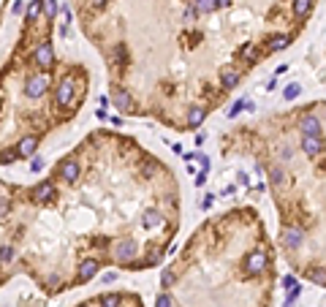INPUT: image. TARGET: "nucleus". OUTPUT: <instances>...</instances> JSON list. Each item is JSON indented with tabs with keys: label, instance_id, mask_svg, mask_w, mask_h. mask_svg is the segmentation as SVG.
Here are the masks:
<instances>
[{
	"label": "nucleus",
	"instance_id": "f257e3e1",
	"mask_svg": "<svg viewBox=\"0 0 326 307\" xmlns=\"http://www.w3.org/2000/svg\"><path fill=\"white\" fill-rule=\"evenodd\" d=\"M46 87H49V77H46V74H36V77L27 79L25 92H27L30 98H41V95L46 92Z\"/></svg>",
	"mask_w": 326,
	"mask_h": 307
},
{
	"label": "nucleus",
	"instance_id": "f03ea898",
	"mask_svg": "<svg viewBox=\"0 0 326 307\" xmlns=\"http://www.w3.org/2000/svg\"><path fill=\"white\" fill-rule=\"evenodd\" d=\"M266 264H269L266 253L264 250H253L247 256V261H244V269H247V275H261V272L266 269Z\"/></svg>",
	"mask_w": 326,
	"mask_h": 307
},
{
	"label": "nucleus",
	"instance_id": "7ed1b4c3",
	"mask_svg": "<svg viewBox=\"0 0 326 307\" xmlns=\"http://www.w3.org/2000/svg\"><path fill=\"white\" fill-rule=\"evenodd\" d=\"M302 150H305V155H310V158H316V155H321L326 150V142L321 133H316V136H302Z\"/></svg>",
	"mask_w": 326,
	"mask_h": 307
},
{
	"label": "nucleus",
	"instance_id": "20e7f679",
	"mask_svg": "<svg viewBox=\"0 0 326 307\" xmlns=\"http://www.w3.org/2000/svg\"><path fill=\"white\" fill-rule=\"evenodd\" d=\"M36 63H38L41 68H49L52 63H55V46H52L49 41H44V44L36 46Z\"/></svg>",
	"mask_w": 326,
	"mask_h": 307
},
{
	"label": "nucleus",
	"instance_id": "39448f33",
	"mask_svg": "<svg viewBox=\"0 0 326 307\" xmlns=\"http://www.w3.org/2000/svg\"><path fill=\"white\" fill-rule=\"evenodd\" d=\"M71 101H74V79L66 77L57 84V103L60 106H71Z\"/></svg>",
	"mask_w": 326,
	"mask_h": 307
},
{
	"label": "nucleus",
	"instance_id": "423d86ee",
	"mask_svg": "<svg viewBox=\"0 0 326 307\" xmlns=\"http://www.w3.org/2000/svg\"><path fill=\"white\" fill-rule=\"evenodd\" d=\"M133 256H136V242L122 239V242L114 245V258H117V261H131Z\"/></svg>",
	"mask_w": 326,
	"mask_h": 307
},
{
	"label": "nucleus",
	"instance_id": "0eeeda50",
	"mask_svg": "<svg viewBox=\"0 0 326 307\" xmlns=\"http://www.w3.org/2000/svg\"><path fill=\"white\" fill-rule=\"evenodd\" d=\"M95 275H98V261H95V258H84V261L79 264L77 280H79V283H87V280H92Z\"/></svg>",
	"mask_w": 326,
	"mask_h": 307
},
{
	"label": "nucleus",
	"instance_id": "6e6552de",
	"mask_svg": "<svg viewBox=\"0 0 326 307\" xmlns=\"http://www.w3.org/2000/svg\"><path fill=\"white\" fill-rule=\"evenodd\" d=\"M57 174H60L63 179H66V182H77V177H79V163L77 160H63L60 166H57Z\"/></svg>",
	"mask_w": 326,
	"mask_h": 307
},
{
	"label": "nucleus",
	"instance_id": "1a4fd4ad",
	"mask_svg": "<svg viewBox=\"0 0 326 307\" xmlns=\"http://www.w3.org/2000/svg\"><path fill=\"white\" fill-rule=\"evenodd\" d=\"M283 242L288 247H299L302 242H305V231L296 229V226H285V229H283Z\"/></svg>",
	"mask_w": 326,
	"mask_h": 307
},
{
	"label": "nucleus",
	"instance_id": "9d476101",
	"mask_svg": "<svg viewBox=\"0 0 326 307\" xmlns=\"http://www.w3.org/2000/svg\"><path fill=\"white\" fill-rule=\"evenodd\" d=\"M55 193H57V190H55V185H52V182H38L36 188H33V199L41 201V204L52 201V199H55Z\"/></svg>",
	"mask_w": 326,
	"mask_h": 307
},
{
	"label": "nucleus",
	"instance_id": "9b49d317",
	"mask_svg": "<svg viewBox=\"0 0 326 307\" xmlns=\"http://www.w3.org/2000/svg\"><path fill=\"white\" fill-rule=\"evenodd\" d=\"M299 128H302L305 136H316V133H321V120H318L316 114H305L302 123H299Z\"/></svg>",
	"mask_w": 326,
	"mask_h": 307
},
{
	"label": "nucleus",
	"instance_id": "f8f14e48",
	"mask_svg": "<svg viewBox=\"0 0 326 307\" xmlns=\"http://www.w3.org/2000/svg\"><path fill=\"white\" fill-rule=\"evenodd\" d=\"M36 147H38V139L36 136H25L19 144H16V153H19V158H33Z\"/></svg>",
	"mask_w": 326,
	"mask_h": 307
},
{
	"label": "nucleus",
	"instance_id": "ddd939ff",
	"mask_svg": "<svg viewBox=\"0 0 326 307\" xmlns=\"http://www.w3.org/2000/svg\"><path fill=\"white\" fill-rule=\"evenodd\" d=\"M220 82H223L226 90L237 87V82H240V71H237V68H223V71H220Z\"/></svg>",
	"mask_w": 326,
	"mask_h": 307
},
{
	"label": "nucleus",
	"instance_id": "4468645a",
	"mask_svg": "<svg viewBox=\"0 0 326 307\" xmlns=\"http://www.w3.org/2000/svg\"><path fill=\"white\" fill-rule=\"evenodd\" d=\"M204 117H207V109L204 106H190L188 109V125L190 128H199V125L204 123Z\"/></svg>",
	"mask_w": 326,
	"mask_h": 307
},
{
	"label": "nucleus",
	"instance_id": "2eb2a0df",
	"mask_svg": "<svg viewBox=\"0 0 326 307\" xmlns=\"http://www.w3.org/2000/svg\"><path fill=\"white\" fill-rule=\"evenodd\" d=\"M142 223L147 226V229H158V226L163 223V215H161L158 210H147V212L142 215Z\"/></svg>",
	"mask_w": 326,
	"mask_h": 307
},
{
	"label": "nucleus",
	"instance_id": "dca6fc26",
	"mask_svg": "<svg viewBox=\"0 0 326 307\" xmlns=\"http://www.w3.org/2000/svg\"><path fill=\"white\" fill-rule=\"evenodd\" d=\"M307 280L316 283V286H326V269L324 266H310L307 269Z\"/></svg>",
	"mask_w": 326,
	"mask_h": 307
},
{
	"label": "nucleus",
	"instance_id": "f3484780",
	"mask_svg": "<svg viewBox=\"0 0 326 307\" xmlns=\"http://www.w3.org/2000/svg\"><path fill=\"white\" fill-rule=\"evenodd\" d=\"M114 103H117V109H120V112H128V109L133 106L131 92H128V90H117V95H114Z\"/></svg>",
	"mask_w": 326,
	"mask_h": 307
},
{
	"label": "nucleus",
	"instance_id": "a211bd4d",
	"mask_svg": "<svg viewBox=\"0 0 326 307\" xmlns=\"http://www.w3.org/2000/svg\"><path fill=\"white\" fill-rule=\"evenodd\" d=\"M288 44H291V36H285V33H277V36L269 38V49L272 52H283Z\"/></svg>",
	"mask_w": 326,
	"mask_h": 307
},
{
	"label": "nucleus",
	"instance_id": "6ab92c4d",
	"mask_svg": "<svg viewBox=\"0 0 326 307\" xmlns=\"http://www.w3.org/2000/svg\"><path fill=\"white\" fill-rule=\"evenodd\" d=\"M313 8V0H294V16L296 19H305Z\"/></svg>",
	"mask_w": 326,
	"mask_h": 307
},
{
	"label": "nucleus",
	"instance_id": "aec40b11",
	"mask_svg": "<svg viewBox=\"0 0 326 307\" xmlns=\"http://www.w3.org/2000/svg\"><path fill=\"white\" fill-rule=\"evenodd\" d=\"M240 57H242V60H247V63H255V60H258V49H255L253 44H244L242 49H240Z\"/></svg>",
	"mask_w": 326,
	"mask_h": 307
},
{
	"label": "nucleus",
	"instance_id": "412c9836",
	"mask_svg": "<svg viewBox=\"0 0 326 307\" xmlns=\"http://www.w3.org/2000/svg\"><path fill=\"white\" fill-rule=\"evenodd\" d=\"M215 8H218V0H196V11L199 14H209Z\"/></svg>",
	"mask_w": 326,
	"mask_h": 307
},
{
	"label": "nucleus",
	"instance_id": "4be33fe9",
	"mask_svg": "<svg viewBox=\"0 0 326 307\" xmlns=\"http://www.w3.org/2000/svg\"><path fill=\"white\" fill-rule=\"evenodd\" d=\"M41 11H44L49 19H55V14H57V0H41Z\"/></svg>",
	"mask_w": 326,
	"mask_h": 307
},
{
	"label": "nucleus",
	"instance_id": "5701e85b",
	"mask_svg": "<svg viewBox=\"0 0 326 307\" xmlns=\"http://www.w3.org/2000/svg\"><path fill=\"white\" fill-rule=\"evenodd\" d=\"M101 307H120V294H103Z\"/></svg>",
	"mask_w": 326,
	"mask_h": 307
},
{
	"label": "nucleus",
	"instance_id": "b1692460",
	"mask_svg": "<svg viewBox=\"0 0 326 307\" xmlns=\"http://www.w3.org/2000/svg\"><path fill=\"white\" fill-rule=\"evenodd\" d=\"M272 185H275V188H283V185H285V171L283 169H272Z\"/></svg>",
	"mask_w": 326,
	"mask_h": 307
},
{
	"label": "nucleus",
	"instance_id": "393cba45",
	"mask_svg": "<svg viewBox=\"0 0 326 307\" xmlns=\"http://www.w3.org/2000/svg\"><path fill=\"white\" fill-rule=\"evenodd\" d=\"M38 11H41V0H33V3L30 5H27V19H36V16H38Z\"/></svg>",
	"mask_w": 326,
	"mask_h": 307
},
{
	"label": "nucleus",
	"instance_id": "a878e982",
	"mask_svg": "<svg viewBox=\"0 0 326 307\" xmlns=\"http://www.w3.org/2000/svg\"><path fill=\"white\" fill-rule=\"evenodd\" d=\"M299 84H288V87H285V92H283V95H285V101H294V98L296 95H299Z\"/></svg>",
	"mask_w": 326,
	"mask_h": 307
},
{
	"label": "nucleus",
	"instance_id": "bb28decb",
	"mask_svg": "<svg viewBox=\"0 0 326 307\" xmlns=\"http://www.w3.org/2000/svg\"><path fill=\"white\" fill-rule=\"evenodd\" d=\"M299 294H302V288H299V286H294V288H291V291H288V299H285V307H291V305H294L296 299H299Z\"/></svg>",
	"mask_w": 326,
	"mask_h": 307
},
{
	"label": "nucleus",
	"instance_id": "cd10ccee",
	"mask_svg": "<svg viewBox=\"0 0 326 307\" xmlns=\"http://www.w3.org/2000/svg\"><path fill=\"white\" fill-rule=\"evenodd\" d=\"M155 305H158V307H177V305H174V299L168 297V294H161V297H158V302H155Z\"/></svg>",
	"mask_w": 326,
	"mask_h": 307
},
{
	"label": "nucleus",
	"instance_id": "c85d7f7f",
	"mask_svg": "<svg viewBox=\"0 0 326 307\" xmlns=\"http://www.w3.org/2000/svg\"><path fill=\"white\" fill-rule=\"evenodd\" d=\"M8 258H14V247L3 245V247H0V261H8Z\"/></svg>",
	"mask_w": 326,
	"mask_h": 307
},
{
	"label": "nucleus",
	"instance_id": "c756f323",
	"mask_svg": "<svg viewBox=\"0 0 326 307\" xmlns=\"http://www.w3.org/2000/svg\"><path fill=\"white\" fill-rule=\"evenodd\" d=\"M174 283V272L171 269H163V275H161V286H171Z\"/></svg>",
	"mask_w": 326,
	"mask_h": 307
},
{
	"label": "nucleus",
	"instance_id": "7c9ffc66",
	"mask_svg": "<svg viewBox=\"0 0 326 307\" xmlns=\"http://www.w3.org/2000/svg\"><path fill=\"white\" fill-rule=\"evenodd\" d=\"M240 112H242V101H237V103H234V106H231V109H229V112H226V114H229V117H237V114H240Z\"/></svg>",
	"mask_w": 326,
	"mask_h": 307
},
{
	"label": "nucleus",
	"instance_id": "2f4dec72",
	"mask_svg": "<svg viewBox=\"0 0 326 307\" xmlns=\"http://www.w3.org/2000/svg\"><path fill=\"white\" fill-rule=\"evenodd\" d=\"M30 169H33V171H41V169H44V160H41V158L30 160Z\"/></svg>",
	"mask_w": 326,
	"mask_h": 307
},
{
	"label": "nucleus",
	"instance_id": "473e14b6",
	"mask_svg": "<svg viewBox=\"0 0 326 307\" xmlns=\"http://www.w3.org/2000/svg\"><path fill=\"white\" fill-rule=\"evenodd\" d=\"M161 261H163L161 253H153V256H150V264H147V266H155V264H161Z\"/></svg>",
	"mask_w": 326,
	"mask_h": 307
},
{
	"label": "nucleus",
	"instance_id": "72a5a7b5",
	"mask_svg": "<svg viewBox=\"0 0 326 307\" xmlns=\"http://www.w3.org/2000/svg\"><path fill=\"white\" fill-rule=\"evenodd\" d=\"M283 286H285V288H288V291H291V288L296 286V280H294V277L288 275V277H283Z\"/></svg>",
	"mask_w": 326,
	"mask_h": 307
},
{
	"label": "nucleus",
	"instance_id": "f704fd0d",
	"mask_svg": "<svg viewBox=\"0 0 326 307\" xmlns=\"http://www.w3.org/2000/svg\"><path fill=\"white\" fill-rule=\"evenodd\" d=\"M209 207H212V196H207V199L201 201V210H209Z\"/></svg>",
	"mask_w": 326,
	"mask_h": 307
},
{
	"label": "nucleus",
	"instance_id": "c9c22d12",
	"mask_svg": "<svg viewBox=\"0 0 326 307\" xmlns=\"http://www.w3.org/2000/svg\"><path fill=\"white\" fill-rule=\"evenodd\" d=\"M112 280H117V275H114V272H106V275H103V283H112Z\"/></svg>",
	"mask_w": 326,
	"mask_h": 307
},
{
	"label": "nucleus",
	"instance_id": "e433bc0d",
	"mask_svg": "<svg viewBox=\"0 0 326 307\" xmlns=\"http://www.w3.org/2000/svg\"><path fill=\"white\" fill-rule=\"evenodd\" d=\"M14 14H22V0H14Z\"/></svg>",
	"mask_w": 326,
	"mask_h": 307
},
{
	"label": "nucleus",
	"instance_id": "4c0bfd02",
	"mask_svg": "<svg viewBox=\"0 0 326 307\" xmlns=\"http://www.w3.org/2000/svg\"><path fill=\"white\" fill-rule=\"evenodd\" d=\"M92 3V8H103V3H106V0H90Z\"/></svg>",
	"mask_w": 326,
	"mask_h": 307
},
{
	"label": "nucleus",
	"instance_id": "58836bf2",
	"mask_svg": "<svg viewBox=\"0 0 326 307\" xmlns=\"http://www.w3.org/2000/svg\"><path fill=\"white\" fill-rule=\"evenodd\" d=\"M229 3H231V0H218V8H226Z\"/></svg>",
	"mask_w": 326,
	"mask_h": 307
},
{
	"label": "nucleus",
	"instance_id": "ea45409f",
	"mask_svg": "<svg viewBox=\"0 0 326 307\" xmlns=\"http://www.w3.org/2000/svg\"><path fill=\"white\" fill-rule=\"evenodd\" d=\"M82 307H87V305H82Z\"/></svg>",
	"mask_w": 326,
	"mask_h": 307
}]
</instances>
